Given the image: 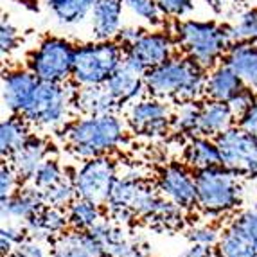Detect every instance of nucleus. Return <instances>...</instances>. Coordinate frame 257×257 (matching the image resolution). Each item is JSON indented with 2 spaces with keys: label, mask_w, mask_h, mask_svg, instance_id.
Instances as JSON below:
<instances>
[{
  "label": "nucleus",
  "mask_w": 257,
  "mask_h": 257,
  "mask_svg": "<svg viewBox=\"0 0 257 257\" xmlns=\"http://www.w3.org/2000/svg\"><path fill=\"white\" fill-rule=\"evenodd\" d=\"M70 225L69 214L63 210V207H43L40 212H36L33 218L24 223L27 236L31 239L42 241L51 239L52 236H60L67 230Z\"/></svg>",
  "instance_id": "nucleus-18"
},
{
  "label": "nucleus",
  "mask_w": 257,
  "mask_h": 257,
  "mask_svg": "<svg viewBox=\"0 0 257 257\" xmlns=\"http://www.w3.org/2000/svg\"><path fill=\"white\" fill-rule=\"evenodd\" d=\"M146 72L148 70L141 63L124 54V60L119 65V69L111 74L106 81V88L119 104L133 103L141 99L146 90Z\"/></svg>",
  "instance_id": "nucleus-13"
},
{
  "label": "nucleus",
  "mask_w": 257,
  "mask_h": 257,
  "mask_svg": "<svg viewBox=\"0 0 257 257\" xmlns=\"http://www.w3.org/2000/svg\"><path fill=\"white\" fill-rule=\"evenodd\" d=\"M187 237L191 239L193 244H205V246H212V244H218L219 234L216 228L212 227H196L189 232Z\"/></svg>",
  "instance_id": "nucleus-39"
},
{
  "label": "nucleus",
  "mask_w": 257,
  "mask_h": 257,
  "mask_svg": "<svg viewBox=\"0 0 257 257\" xmlns=\"http://www.w3.org/2000/svg\"><path fill=\"white\" fill-rule=\"evenodd\" d=\"M74 90L67 88V83H47L40 81L38 88L29 110L24 113L31 124H38L43 128H58L65 122L70 106L74 104Z\"/></svg>",
  "instance_id": "nucleus-7"
},
{
  "label": "nucleus",
  "mask_w": 257,
  "mask_h": 257,
  "mask_svg": "<svg viewBox=\"0 0 257 257\" xmlns=\"http://www.w3.org/2000/svg\"><path fill=\"white\" fill-rule=\"evenodd\" d=\"M40 196L43 200V205L47 207H67L74 198L77 196L76 187H74V180H67L63 178L61 182H58L52 187L45 189V191H40Z\"/></svg>",
  "instance_id": "nucleus-31"
},
{
  "label": "nucleus",
  "mask_w": 257,
  "mask_h": 257,
  "mask_svg": "<svg viewBox=\"0 0 257 257\" xmlns=\"http://www.w3.org/2000/svg\"><path fill=\"white\" fill-rule=\"evenodd\" d=\"M124 60V47L117 40H94L76 47L72 83L77 86L106 85Z\"/></svg>",
  "instance_id": "nucleus-4"
},
{
  "label": "nucleus",
  "mask_w": 257,
  "mask_h": 257,
  "mask_svg": "<svg viewBox=\"0 0 257 257\" xmlns=\"http://www.w3.org/2000/svg\"><path fill=\"white\" fill-rule=\"evenodd\" d=\"M218 257H257V246L239 227L232 223L216 244Z\"/></svg>",
  "instance_id": "nucleus-27"
},
{
  "label": "nucleus",
  "mask_w": 257,
  "mask_h": 257,
  "mask_svg": "<svg viewBox=\"0 0 257 257\" xmlns=\"http://www.w3.org/2000/svg\"><path fill=\"white\" fill-rule=\"evenodd\" d=\"M184 159L189 166L200 171V169H207V167H214L221 164V157H219V150L216 141L203 135H196L187 142L184 151Z\"/></svg>",
  "instance_id": "nucleus-24"
},
{
  "label": "nucleus",
  "mask_w": 257,
  "mask_h": 257,
  "mask_svg": "<svg viewBox=\"0 0 257 257\" xmlns=\"http://www.w3.org/2000/svg\"><path fill=\"white\" fill-rule=\"evenodd\" d=\"M159 191L164 198L171 200L182 209H189L198 203L196 180L182 166H169L160 175Z\"/></svg>",
  "instance_id": "nucleus-14"
},
{
  "label": "nucleus",
  "mask_w": 257,
  "mask_h": 257,
  "mask_svg": "<svg viewBox=\"0 0 257 257\" xmlns=\"http://www.w3.org/2000/svg\"><path fill=\"white\" fill-rule=\"evenodd\" d=\"M180 257H214V252H212L210 246H205V244H193Z\"/></svg>",
  "instance_id": "nucleus-43"
},
{
  "label": "nucleus",
  "mask_w": 257,
  "mask_h": 257,
  "mask_svg": "<svg viewBox=\"0 0 257 257\" xmlns=\"http://www.w3.org/2000/svg\"><path fill=\"white\" fill-rule=\"evenodd\" d=\"M200 110L202 104H198L196 101H182V104L173 113V130L182 133H196Z\"/></svg>",
  "instance_id": "nucleus-30"
},
{
  "label": "nucleus",
  "mask_w": 257,
  "mask_h": 257,
  "mask_svg": "<svg viewBox=\"0 0 257 257\" xmlns=\"http://www.w3.org/2000/svg\"><path fill=\"white\" fill-rule=\"evenodd\" d=\"M18 31L15 29V26L11 22L2 20V26H0V47H2V54H9L13 52L18 45Z\"/></svg>",
  "instance_id": "nucleus-38"
},
{
  "label": "nucleus",
  "mask_w": 257,
  "mask_h": 257,
  "mask_svg": "<svg viewBox=\"0 0 257 257\" xmlns=\"http://www.w3.org/2000/svg\"><path fill=\"white\" fill-rule=\"evenodd\" d=\"M257 175V153H255V162H253V169H252V178Z\"/></svg>",
  "instance_id": "nucleus-45"
},
{
  "label": "nucleus",
  "mask_w": 257,
  "mask_h": 257,
  "mask_svg": "<svg viewBox=\"0 0 257 257\" xmlns=\"http://www.w3.org/2000/svg\"><path fill=\"white\" fill-rule=\"evenodd\" d=\"M72 180L77 196L103 205L108 202L111 187L117 180V167L106 155L86 159V162L72 176Z\"/></svg>",
  "instance_id": "nucleus-8"
},
{
  "label": "nucleus",
  "mask_w": 257,
  "mask_h": 257,
  "mask_svg": "<svg viewBox=\"0 0 257 257\" xmlns=\"http://www.w3.org/2000/svg\"><path fill=\"white\" fill-rule=\"evenodd\" d=\"M74 106L83 115H108L117 113L120 104L108 92L104 85L99 86H77L74 95Z\"/></svg>",
  "instance_id": "nucleus-19"
},
{
  "label": "nucleus",
  "mask_w": 257,
  "mask_h": 257,
  "mask_svg": "<svg viewBox=\"0 0 257 257\" xmlns=\"http://www.w3.org/2000/svg\"><path fill=\"white\" fill-rule=\"evenodd\" d=\"M234 120H236V115L232 113L228 103L209 99L207 103L202 104L200 117H198L196 133L198 135H203V137L216 139L223 132H227L228 128H232Z\"/></svg>",
  "instance_id": "nucleus-20"
},
{
  "label": "nucleus",
  "mask_w": 257,
  "mask_h": 257,
  "mask_svg": "<svg viewBox=\"0 0 257 257\" xmlns=\"http://www.w3.org/2000/svg\"><path fill=\"white\" fill-rule=\"evenodd\" d=\"M27 124H29V120L24 115H17V113H11V117L2 120V124H0V151L4 157L15 153L18 148L29 141L31 135Z\"/></svg>",
  "instance_id": "nucleus-26"
},
{
  "label": "nucleus",
  "mask_w": 257,
  "mask_h": 257,
  "mask_svg": "<svg viewBox=\"0 0 257 257\" xmlns=\"http://www.w3.org/2000/svg\"><path fill=\"white\" fill-rule=\"evenodd\" d=\"M8 257H47V253L40 246L38 241L27 237V239L22 241L18 246H15V250L9 253Z\"/></svg>",
  "instance_id": "nucleus-40"
},
{
  "label": "nucleus",
  "mask_w": 257,
  "mask_h": 257,
  "mask_svg": "<svg viewBox=\"0 0 257 257\" xmlns=\"http://www.w3.org/2000/svg\"><path fill=\"white\" fill-rule=\"evenodd\" d=\"M255 90H252V88H244L243 92H239V94L236 95V97L232 99L230 103H228V106H230L232 113L236 115V119L239 120V117H243L244 113H246V110H248L250 106H252L253 103H255Z\"/></svg>",
  "instance_id": "nucleus-37"
},
{
  "label": "nucleus",
  "mask_w": 257,
  "mask_h": 257,
  "mask_svg": "<svg viewBox=\"0 0 257 257\" xmlns=\"http://www.w3.org/2000/svg\"><path fill=\"white\" fill-rule=\"evenodd\" d=\"M237 126L243 128L244 132H248L250 135H253V137L257 139V101L248 108V110H246V113H244L243 117H239Z\"/></svg>",
  "instance_id": "nucleus-41"
},
{
  "label": "nucleus",
  "mask_w": 257,
  "mask_h": 257,
  "mask_svg": "<svg viewBox=\"0 0 257 257\" xmlns=\"http://www.w3.org/2000/svg\"><path fill=\"white\" fill-rule=\"evenodd\" d=\"M18 180L20 176L13 169V166H8V164H2V169H0V196L2 200H8L17 193Z\"/></svg>",
  "instance_id": "nucleus-35"
},
{
  "label": "nucleus",
  "mask_w": 257,
  "mask_h": 257,
  "mask_svg": "<svg viewBox=\"0 0 257 257\" xmlns=\"http://www.w3.org/2000/svg\"><path fill=\"white\" fill-rule=\"evenodd\" d=\"M124 0H97L92 9V36L94 40H115L122 29Z\"/></svg>",
  "instance_id": "nucleus-16"
},
{
  "label": "nucleus",
  "mask_w": 257,
  "mask_h": 257,
  "mask_svg": "<svg viewBox=\"0 0 257 257\" xmlns=\"http://www.w3.org/2000/svg\"><path fill=\"white\" fill-rule=\"evenodd\" d=\"M40 79L29 69L8 70L2 76V103L11 113L24 115L29 110Z\"/></svg>",
  "instance_id": "nucleus-12"
},
{
  "label": "nucleus",
  "mask_w": 257,
  "mask_h": 257,
  "mask_svg": "<svg viewBox=\"0 0 257 257\" xmlns=\"http://www.w3.org/2000/svg\"><path fill=\"white\" fill-rule=\"evenodd\" d=\"M171 35L175 36L178 49L202 65L203 69L216 67L232 45L228 26H223L218 22L180 18L173 24Z\"/></svg>",
  "instance_id": "nucleus-2"
},
{
  "label": "nucleus",
  "mask_w": 257,
  "mask_h": 257,
  "mask_svg": "<svg viewBox=\"0 0 257 257\" xmlns=\"http://www.w3.org/2000/svg\"><path fill=\"white\" fill-rule=\"evenodd\" d=\"M67 214H69L70 227L77 228V230H90L95 223H99V219H101L97 203L81 196H76L67 205Z\"/></svg>",
  "instance_id": "nucleus-28"
},
{
  "label": "nucleus",
  "mask_w": 257,
  "mask_h": 257,
  "mask_svg": "<svg viewBox=\"0 0 257 257\" xmlns=\"http://www.w3.org/2000/svg\"><path fill=\"white\" fill-rule=\"evenodd\" d=\"M47 159V144L38 137H29L24 146L9 155L11 166L18 173L20 180H33L38 167Z\"/></svg>",
  "instance_id": "nucleus-22"
},
{
  "label": "nucleus",
  "mask_w": 257,
  "mask_h": 257,
  "mask_svg": "<svg viewBox=\"0 0 257 257\" xmlns=\"http://www.w3.org/2000/svg\"><path fill=\"white\" fill-rule=\"evenodd\" d=\"M207 2H209V4L212 6V8H216V9H221L223 6L227 4L228 0H207Z\"/></svg>",
  "instance_id": "nucleus-44"
},
{
  "label": "nucleus",
  "mask_w": 257,
  "mask_h": 257,
  "mask_svg": "<svg viewBox=\"0 0 257 257\" xmlns=\"http://www.w3.org/2000/svg\"><path fill=\"white\" fill-rule=\"evenodd\" d=\"M124 4L133 17L150 26H160L166 18L157 0H124Z\"/></svg>",
  "instance_id": "nucleus-32"
},
{
  "label": "nucleus",
  "mask_w": 257,
  "mask_h": 257,
  "mask_svg": "<svg viewBox=\"0 0 257 257\" xmlns=\"http://www.w3.org/2000/svg\"><path fill=\"white\" fill-rule=\"evenodd\" d=\"M239 176L223 164L200 169L194 175L198 205L209 212H227L239 202Z\"/></svg>",
  "instance_id": "nucleus-5"
},
{
  "label": "nucleus",
  "mask_w": 257,
  "mask_h": 257,
  "mask_svg": "<svg viewBox=\"0 0 257 257\" xmlns=\"http://www.w3.org/2000/svg\"><path fill=\"white\" fill-rule=\"evenodd\" d=\"M132 132L144 137H164L173 130V111L160 97H142L133 101L126 115Z\"/></svg>",
  "instance_id": "nucleus-10"
},
{
  "label": "nucleus",
  "mask_w": 257,
  "mask_h": 257,
  "mask_svg": "<svg viewBox=\"0 0 257 257\" xmlns=\"http://www.w3.org/2000/svg\"><path fill=\"white\" fill-rule=\"evenodd\" d=\"M63 141L81 159L103 157L124 141V124L117 113L83 115L65 126Z\"/></svg>",
  "instance_id": "nucleus-3"
},
{
  "label": "nucleus",
  "mask_w": 257,
  "mask_h": 257,
  "mask_svg": "<svg viewBox=\"0 0 257 257\" xmlns=\"http://www.w3.org/2000/svg\"><path fill=\"white\" fill-rule=\"evenodd\" d=\"M223 61L236 70L244 85L257 92V43H232Z\"/></svg>",
  "instance_id": "nucleus-21"
},
{
  "label": "nucleus",
  "mask_w": 257,
  "mask_h": 257,
  "mask_svg": "<svg viewBox=\"0 0 257 257\" xmlns=\"http://www.w3.org/2000/svg\"><path fill=\"white\" fill-rule=\"evenodd\" d=\"M43 200L36 187L24 189L8 200H2V219H18L26 223L43 209Z\"/></svg>",
  "instance_id": "nucleus-23"
},
{
  "label": "nucleus",
  "mask_w": 257,
  "mask_h": 257,
  "mask_svg": "<svg viewBox=\"0 0 257 257\" xmlns=\"http://www.w3.org/2000/svg\"><path fill=\"white\" fill-rule=\"evenodd\" d=\"M52 257H108L88 230H65L52 243Z\"/></svg>",
  "instance_id": "nucleus-15"
},
{
  "label": "nucleus",
  "mask_w": 257,
  "mask_h": 257,
  "mask_svg": "<svg viewBox=\"0 0 257 257\" xmlns=\"http://www.w3.org/2000/svg\"><path fill=\"white\" fill-rule=\"evenodd\" d=\"M97 0H45L47 8L60 26H76L92 15Z\"/></svg>",
  "instance_id": "nucleus-25"
},
{
  "label": "nucleus",
  "mask_w": 257,
  "mask_h": 257,
  "mask_svg": "<svg viewBox=\"0 0 257 257\" xmlns=\"http://www.w3.org/2000/svg\"><path fill=\"white\" fill-rule=\"evenodd\" d=\"M63 169L61 166L58 164V160L54 159H45L43 164L38 167V171L35 173L33 176V187H36L38 191H45V189L52 187L56 185L58 182L63 180Z\"/></svg>",
  "instance_id": "nucleus-33"
},
{
  "label": "nucleus",
  "mask_w": 257,
  "mask_h": 257,
  "mask_svg": "<svg viewBox=\"0 0 257 257\" xmlns=\"http://www.w3.org/2000/svg\"><path fill=\"white\" fill-rule=\"evenodd\" d=\"M253 182H255V185H257V175H255V176H253Z\"/></svg>",
  "instance_id": "nucleus-46"
},
{
  "label": "nucleus",
  "mask_w": 257,
  "mask_h": 257,
  "mask_svg": "<svg viewBox=\"0 0 257 257\" xmlns=\"http://www.w3.org/2000/svg\"><path fill=\"white\" fill-rule=\"evenodd\" d=\"M76 47L60 36H47L33 51L27 60V69L47 83H67L72 77Z\"/></svg>",
  "instance_id": "nucleus-6"
},
{
  "label": "nucleus",
  "mask_w": 257,
  "mask_h": 257,
  "mask_svg": "<svg viewBox=\"0 0 257 257\" xmlns=\"http://www.w3.org/2000/svg\"><path fill=\"white\" fill-rule=\"evenodd\" d=\"M142 31H144V29H141V27H122V29H120V33L117 35L115 40L120 43V45H122V47L126 49V47H130V45H132V43L142 35Z\"/></svg>",
  "instance_id": "nucleus-42"
},
{
  "label": "nucleus",
  "mask_w": 257,
  "mask_h": 257,
  "mask_svg": "<svg viewBox=\"0 0 257 257\" xmlns=\"http://www.w3.org/2000/svg\"><path fill=\"white\" fill-rule=\"evenodd\" d=\"M244 88H246L244 81L225 61L212 67V70L207 74L205 95L209 99L221 101V103H230L232 99L236 97L239 92H243Z\"/></svg>",
  "instance_id": "nucleus-17"
},
{
  "label": "nucleus",
  "mask_w": 257,
  "mask_h": 257,
  "mask_svg": "<svg viewBox=\"0 0 257 257\" xmlns=\"http://www.w3.org/2000/svg\"><path fill=\"white\" fill-rule=\"evenodd\" d=\"M178 49L175 36L166 31H142L135 42L124 49V54L141 63L146 70L175 58Z\"/></svg>",
  "instance_id": "nucleus-11"
},
{
  "label": "nucleus",
  "mask_w": 257,
  "mask_h": 257,
  "mask_svg": "<svg viewBox=\"0 0 257 257\" xmlns=\"http://www.w3.org/2000/svg\"><path fill=\"white\" fill-rule=\"evenodd\" d=\"M232 43L248 42L257 43V8L246 9L237 17V20L228 26Z\"/></svg>",
  "instance_id": "nucleus-29"
},
{
  "label": "nucleus",
  "mask_w": 257,
  "mask_h": 257,
  "mask_svg": "<svg viewBox=\"0 0 257 257\" xmlns=\"http://www.w3.org/2000/svg\"><path fill=\"white\" fill-rule=\"evenodd\" d=\"M221 164L241 176H252L257 153V139L239 126H232L214 139Z\"/></svg>",
  "instance_id": "nucleus-9"
},
{
  "label": "nucleus",
  "mask_w": 257,
  "mask_h": 257,
  "mask_svg": "<svg viewBox=\"0 0 257 257\" xmlns=\"http://www.w3.org/2000/svg\"><path fill=\"white\" fill-rule=\"evenodd\" d=\"M157 2L162 9V13L173 20H180V18L187 17L194 9L193 0H157Z\"/></svg>",
  "instance_id": "nucleus-34"
},
{
  "label": "nucleus",
  "mask_w": 257,
  "mask_h": 257,
  "mask_svg": "<svg viewBox=\"0 0 257 257\" xmlns=\"http://www.w3.org/2000/svg\"><path fill=\"white\" fill-rule=\"evenodd\" d=\"M207 69L189 56H178L146 72V92L160 99L196 101L205 92Z\"/></svg>",
  "instance_id": "nucleus-1"
},
{
  "label": "nucleus",
  "mask_w": 257,
  "mask_h": 257,
  "mask_svg": "<svg viewBox=\"0 0 257 257\" xmlns=\"http://www.w3.org/2000/svg\"><path fill=\"white\" fill-rule=\"evenodd\" d=\"M234 225L239 227L257 246V203L244 210L243 214H239V218L234 221Z\"/></svg>",
  "instance_id": "nucleus-36"
}]
</instances>
